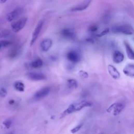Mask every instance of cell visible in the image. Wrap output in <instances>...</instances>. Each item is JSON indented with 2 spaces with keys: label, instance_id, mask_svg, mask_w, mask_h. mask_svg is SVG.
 <instances>
[{
  "label": "cell",
  "instance_id": "obj_18",
  "mask_svg": "<svg viewBox=\"0 0 134 134\" xmlns=\"http://www.w3.org/2000/svg\"><path fill=\"white\" fill-rule=\"evenodd\" d=\"M12 36V32L8 29H4L0 31V38H9Z\"/></svg>",
  "mask_w": 134,
  "mask_h": 134
},
{
  "label": "cell",
  "instance_id": "obj_11",
  "mask_svg": "<svg viewBox=\"0 0 134 134\" xmlns=\"http://www.w3.org/2000/svg\"><path fill=\"white\" fill-rule=\"evenodd\" d=\"M52 45V41L49 38H46L43 40L41 43V48L43 51H48Z\"/></svg>",
  "mask_w": 134,
  "mask_h": 134
},
{
  "label": "cell",
  "instance_id": "obj_15",
  "mask_svg": "<svg viewBox=\"0 0 134 134\" xmlns=\"http://www.w3.org/2000/svg\"><path fill=\"white\" fill-rule=\"evenodd\" d=\"M124 45L125 47V50L126 51L127 55L129 59L131 60L134 59V53L132 49L131 48L130 45L129 44V43L126 42L124 41Z\"/></svg>",
  "mask_w": 134,
  "mask_h": 134
},
{
  "label": "cell",
  "instance_id": "obj_23",
  "mask_svg": "<svg viewBox=\"0 0 134 134\" xmlns=\"http://www.w3.org/2000/svg\"><path fill=\"white\" fill-rule=\"evenodd\" d=\"M0 44H1L2 47H6L10 46L12 43L8 41H2L0 42Z\"/></svg>",
  "mask_w": 134,
  "mask_h": 134
},
{
  "label": "cell",
  "instance_id": "obj_30",
  "mask_svg": "<svg viewBox=\"0 0 134 134\" xmlns=\"http://www.w3.org/2000/svg\"><path fill=\"white\" fill-rule=\"evenodd\" d=\"M109 29H105L104 30H103V31L101 32V34H100L99 36H104L105 35L107 34L109 32Z\"/></svg>",
  "mask_w": 134,
  "mask_h": 134
},
{
  "label": "cell",
  "instance_id": "obj_1",
  "mask_svg": "<svg viewBox=\"0 0 134 134\" xmlns=\"http://www.w3.org/2000/svg\"><path fill=\"white\" fill-rule=\"evenodd\" d=\"M112 32L115 34H123L126 35H131L133 33L132 26L130 25H117L113 27Z\"/></svg>",
  "mask_w": 134,
  "mask_h": 134
},
{
  "label": "cell",
  "instance_id": "obj_16",
  "mask_svg": "<svg viewBox=\"0 0 134 134\" xmlns=\"http://www.w3.org/2000/svg\"><path fill=\"white\" fill-rule=\"evenodd\" d=\"M125 108V105L122 103H116V105L113 109L114 116H117L119 115Z\"/></svg>",
  "mask_w": 134,
  "mask_h": 134
},
{
  "label": "cell",
  "instance_id": "obj_35",
  "mask_svg": "<svg viewBox=\"0 0 134 134\" xmlns=\"http://www.w3.org/2000/svg\"><path fill=\"white\" fill-rule=\"evenodd\" d=\"M99 134H101V133H99Z\"/></svg>",
  "mask_w": 134,
  "mask_h": 134
},
{
  "label": "cell",
  "instance_id": "obj_19",
  "mask_svg": "<svg viewBox=\"0 0 134 134\" xmlns=\"http://www.w3.org/2000/svg\"><path fill=\"white\" fill-rule=\"evenodd\" d=\"M25 88L24 84L21 81H17L14 83V88L18 92H24Z\"/></svg>",
  "mask_w": 134,
  "mask_h": 134
},
{
  "label": "cell",
  "instance_id": "obj_7",
  "mask_svg": "<svg viewBox=\"0 0 134 134\" xmlns=\"http://www.w3.org/2000/svg\"><path fill=\"white\" fill-rule=\"evenodd\" d=\"M66 58L72 63H77L80 60V55L75 50H71L66 54Z\"/></svg>",
  "mask_w": 134,
  "mask_h": 134
},
{
  "label": "cell",
  "instance_id": "obj_26",
  "mask_svg": "<svg viewBox=\"0 0 134 134\" xmlns=\"http://www.w3.org/2000/svg\"><path fill=\"white\" fill-rule=\"evenodd\" d=\"M7 95V91L5 88H1L0 90V96L5 97Z\"/></svg>",
  "mask_w": 134,
  "mask_h": 134
},
{
  "label": "cell",
  "instance_id": "obj_29",
  "mask_svg": "<svg viewBox=\"0 0 134 134\" xmlns=\"http://www.w3.org/2000/svg\"><path fill=\"white\" fill-rule=\"evenodd\" d=\"M116 103L112 104V105L107 109V112H108V113L111 112V111L113 110V109H114V107H115V105H116Z\"/></svg>",
  "mask_w": 134,
  "mask_h": 134
},
{
  "label": "cell",
  "instance_id": "obj_31",
  "mask_svg": "<svg viewBox=\"0 0 134 134\" xmlns=\"http://www.w3.org/2000/svg\"><path fill=\"white\" fill-rule=\"evenodd\" d=\"M15 103V100L14 99H11L9 101V104L10 105H13Z\"/></svg>",
  "mask_w": 134,
  "mask_h": 134
},
{
  "label": "cell",
  "instance_id": "obj_25",
  "mask_svg": "<svg viewBox=\"0 0 134 134\" xmlns=\"http://www.w3.org/2000/svg\"><path fill=\"white\" fill-rule=\"evenodd\" d=\"M12 124V121L10 119L6 120L3 122V125L6 128H9L11 127Z\"/></svg>",
  "mask_w": 134,
  "mask_h": 134
},
{
  "label": "cell",
  "instance_id": "obj_8",
  "mask_svg": "<svg viewBox=\"0 0 134 134\" xmlns=\"http://www.w3.org/2000/svg\"><path fill=\"white\" fill-rule=\"evenodd\" d=\"M50 88L49 87H45L39 91H38L34 96L35 99H40L46 96H47L50 92Z\"/></svg>",
  "mask_w": 134,
  "mask_h": 134
},
{
  "label": "cell",
  "instance_id": "obj_6",
  "mask_svg": "<svg viewBox=\"0 0 134 134\" xmlns=\"http://www.w3.org/2000/svg\"><path fill=\"white\" fill-rule=\"evenodd\" d=\"M91 1H92V0H84V1H83L81 3L75 6H73L71 9V11L78 12V11H84L89 7Z\"/></svg>",
  "mask_w": 134,
  "mask_h": 134
},
{
  "label": "cell",
  "instance_id": "obj_24",
  "mask_svg": "<svg viewBox=\"0 0 134 134\" xmlns=\"http://www.w3.org/2000/svg\"><path fill=\"white\" fill-rule=\"evenodd\" d=\"M82 125H83V124H80V125L77 126L76 127H74L73 129H72L71 130V133H75L77 132L81 129V128L82 127Z\"/></svg>",
  "mask_w": 134,
  "mask_h": 134
},
{
  "label": "cell",
  "instance_id": "obj_5",
  "mask_svg": "<svg viewBox=\"0 0 134 134\" xmlns=\"http://www.w3.org/2000/svg\"><path fill=\"white\" fill-rule=\"evenodd\" d=\"M28 79L32 81H42L47 79L46 76L43 73L37 72H30L26 74Z\"/></svg>",
  "mask_w": 134,
  "mask_h": 134
},
{
  "label": "cell",
  "instance_id": "obj_10",
  "mask_svg": "<svg viewBox=\"0 0 134 134\" xmlns=\"http://www.w3.org/2000/svg\"><path fill=\"white\" fill-rule=\"evenodd\" d=\"M61 35L63 37L68 39H74L76 37V34L74 31L69 28L63 29L61 31Z\"/></svg>",
  "mask_w": 134,
  "mask_h": 134
},
{
  "label": "cell",
  "instance_id": "obj_12",
  "mask_svg": "<svg viewBox=\"0 0 134 134\" xmlns=\"http://www.w3.org/2000/svg\"><path fill=\"white\" fill-rule=\"evenodd\" d=\"M124 73L128 77L133 78L134 77V65L132 63L128 64L123 69Z\"/></svg>",
  "mask_w": 134,
  "mask_h": 134
},
{
  "label": "cell",
  "instance_id": "obj_22",
  "mask_svg": "<svg viewBox=\"0 0 134 134\" xmlns=\"http://www.w3.org/2000/svg\"><path fill=\"white\" fill-rule=\"evenodd\" d=\"M67 86L69 89H76L78 87V82L75 79H69L67 81Z\"/></svg>",
  "mask_w": 134,
  "mask_h": 134
},
{
  "label": "cell",
  "instance_id": "obj_14",
  "mask_svg": "<svg viewBox=\"0 0 134 134\" xmlns=\"http://www.w3.org/2000/svg\"><path fill=\"white\" fill-rule=\"evenodd\" d=\"M124 59V56L123 53L119 51H115L113 55V61L116 63H119Z\"/></svg>",
  "mask_w": 134,
  "mask_h": 134
},
{
  "label": "cell",
  "instance_id": "obj_28",
  "mask_svg": "<svg viewBox=\"0 0 134 134\" xmlns=\"http://www.w3.org/2000/svg\"><path fill=\"white\" fill-rule=\"evenodd\" d=\"M98 29V27L96 25H92L90 27V28H89V30L91 32H95V31H96Z\"/></svg>",
  "mask_w": 134,
  "mask_h": 134
},
{
  "label": "cell",
  "instance_id": "obj_2",
  "mask_svg": "<svg viewBox=\"0 0 134 134\" xmlns=\"http://www.w3.org/2000/svg\"><path fill=\"white\" fill-rule=\"evenodd\" d=\"M27 21L26 17H22L16 22L13 23L11 25L12 30L15 32H17L21 30L26 25Z\"/></svg>",
  "mask_w": 134,
  "mask_h": 134
},
{
  "label": "cell",
  "instance_id": "obj_34",
  "mask_svg": "<svg viewBox=\"0 0 134 134\" xmlns=\"http://www.w3.org/2000/svg\"><path fill=\"white\" fill-rule=\"evenodd\" d=\"M8 134H13V133H12V132H11V133H8Z\"/></svg>",
  "mask_w": 134,
  "mask_h": 134
},
{
  "label": "cell",
  "instance_id": "obj_32",
  "mask_svg": "<svg viewBox=\"0 0 134 134\" xmlns=\"http://www.w3.org/2000/svg\"><path fill=\"white\" fill-rule=\"evenodd\" d=\"M8 0H0V3H4Z\"/></svg>",
  "mask_w": 134,
  "mask_h": 134
},
{
  "label": "cell",
  "instance_id": "obj_3",
  "mask_svg": "<svg viewBox=\"0 0 134 134\" xmlns=\"http://www.w3.org/2000/svg\"><path fill=\"white\" fill-rule=\"evenodd\" d=\"M23 9L21 7L16 8L11 12L6 15V18L8 22H12L17 19L23 13Z\"/></svg>",
  "mask_w": 134,
  "mask_h": 134
},
{
  "label": "cell",
  "instance_id": "obj_27",
  "mask_svg": "<svg viewBox=\"0 0 134 134\" xmlns=\"http://www.w3.org/2000/svg\"><path fill=\"white\" fill-rule=\"evenodd\" d=\"M79 76L82 78H87L89 77V75L87 72L84 71H80L79 73Z\"/></svg>",
  "mask_w": 134,
  "mask_h": 134
},
{
  "label": "cell",
  "instance_id": "obj_4",
  "mask_svg": "<svg viewBox=\"0 0 134 134\" xmlns=\"http://www.w3.org/2000/svg\"><path fill=\"white\" fill-rule=\"evenodd\" d=\"M44 21H41L40 22H38V23L37 24L34 31L32 34V38L31 39V42H30V45L32 46L35 43V42L36 41L37 39L38 38L41 31L43 28V25H44Z\"/></svg>",
  "mask_w": 134,
  "mask_h": 134
},
{
  "label": "cell",
  "instance_id": "obj_9",
  "mask_svg": "<svg viewBox=\"0 0 134 134\" xmlns=\"http://www.w3.org/2000/svg\"><path fill=\"white\" fill-rule=\"evenodd\" d=\"M73 104L75 112L79 111L84 108L91 107L93 105L91 102L87 101V100H82V101H81L80 102L76 103Z\"/></svg>",
  "mask_w": 134,
  "mask_h": 134
},
{
  "label": "cell",
  "instance_id": "obj_33",
  "mask_svg": "<svg viewBox=\"0 0 134 134\" xmlns=\"http://www.w3.org/2000/svg\"><path fill=\"white\" fill-rule=\"evenodd\" d=\"M2 48V46H1V44H0V48Z\"/></svg>",
  "mask_w": 134,
  "mask_h": 134
},
{
  "label": "cell",
  "instance_id": "obj_13",
  "mask_svg": "<svg viewBox=\"0 0 134 134\" xmlns=\"http://www.w3.org/2000/svg\"><path fill=\"white\" fill-rule=\"evenodd\" d=\"M108 70L111 76L115 80H118L120 78V73L115 67L111 64L108 66Z\"/></svg>",
  "mask_w": 134,
  "mask_h": 134
},
{
  "label": "cell",
  "instance_id": "obj_20",
  "mask_svg": "<svg viewBox=\"0 0 134 134\" xmlns=\"http://www.w3.org/2000/svg\"><path fill=\"white\" fill-rule=\"evenodd\" d=\"M19 53V49L17 48H14L9 52L8 54V57L11 59H14L18 55Z\"/></svg>",
  "mask_w": 134,
  "mask_h": 134
},
{
  "label": "cell",
  "instance_id": "obj_21",
  "mask_svg": "<svg viewBox=\"0 0 134 134\" xmlns=\"http://www.w3.org/2000/svg\"><path fill=\"white\" fill-rule=\"evenodd\" d=\"M74 112H75V109H74V106H73V104H72L62 113V115H61V117H64L66 115H69V114H70L71 113H73Z\"/></svg>",
  "mask_w": 134,
  "mask_h": 134
},
{
  "label": "cell",
  "instance_id": "obj_17",
  "mask_svg": "<svg viewBox=\"0 0 134 134\" xmlns=\"http://www.w3.org/2000/svg\"><path fill=\"white\" fill-rule=\"evenodd\" d=\"M43 61L41 59H39V58H38L35 60L34 61H33L30 64V65L31 68H35V69L41 68V67L43 66Z\"/></svg>",
  "mask_w": 134,
  "mask_h": 134
}]
</instances>
